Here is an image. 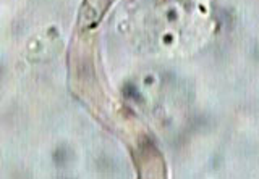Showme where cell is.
Here are the masks:
<instances>
[{"label":"cell","mask_w":259,"mask_h":179,"mask_svg":"<svg viewBox=\"0 0 259 179\" xmlns=\"http://www.w3.org/2000/svg\"><path fill=\"white\" fill-rule=\"evenodd\" d=\"M110 0H88L86 8L83 10V18H88L89 23H93L97 20V16L101 15L102 8H105Z\"/></svg>","instance_id":"obj_1"}]
</instances>
